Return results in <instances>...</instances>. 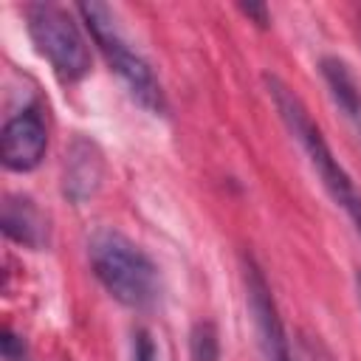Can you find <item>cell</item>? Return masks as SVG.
<instances>
[{
  "mask_svg": "<svg viewBox=\"0 0 361 361\" xmlns=\"http://www.w3.org/2000/svg\"><path fill=\"white\" fill-rule=\"evenodd\" d=\"M0 226L8 240L17 245H25L31 251H39L51 240V226L45 212L25 195H6L0 209Z\"/></svg>",
  "mask_w": 361,
  "mask_h": 361,
  "instance_id": "52a82bcc",
  "label": "cell"
},
{
  "mask_svg": "<svg viewBox=\"0 0 361 361\" xmlns=\"http://www.w3.org/2000/svg\"><path fill=\"white\" fill-rule=\"evenodd\" d=\"M133 361H161L158 358V350H155V344H152V338H149L147 330H138L133 336Z\"/></svg>",
  "mask_w": 361,
  "mask_h": 361,
  "instance_id": "7c38bea8",
  "label": "cell"
},
{
  "mask_svg": "<svg viewBox=\"0 0 361 361\" xmlns=\"http://www.w3.org/2000/svg\"><path fill=\"white\" fill-rule=\"evenodd\" d=\"M48 149V130L42 116L34 107L20 110L3 124L0 133V158L11 172H31L42 164Z\"/></svg>",
  "mask_w": 361,
  "mask_h": 361,
  "instance_id": "8992f818",
  "label": "cell"
},
{
  "mask_svg": "<svg viewBox=\"0 0 361 361\" xmlns=\"http://www.w3.org/2000/svg\"><path fill=\"white\" fill-rule=\"evenodd\" d=\"M243 285H245V302L248 313L257 330V347L262 361H293L290 338L282 327L271 285L262 274V268L254 262V257L243 254Z\"/></svg>",
  "mask_w": 361,
  "mask_h": 361,
  "instance_id": "5b68a950",
  "label": "cell"
},
{
  "mask_svg": "<svg viewBox=\"0 0 361 361\" xmlns=\"http://www.w3.org/2000/svg\"><path fill=\"white\" fill-rule=\"evenodd\" d=\"M240 11L245 14V17H251L259 28H268V23H271V11L265 8V6H257V3H248V6H240Z\"/></svg>",
  "mask_w": 361,
  "mask_h": 361,
  "instance_id": "5bb4252c",
  "label": "cell"
},
{
  "mask_svg": "<svg viewBox=\"0 0 361 361\" xmlns=\"http://www.w3.org/2000/svg\"><path fill=\"white\" fill-rule=\"evenodd\" d=\"M189 355L192 361H220V338L212 322H197L189 333Z\"/></svg>",
  "mask_w": 361,
  "mask_h": 361,
  "instance_id": "30bf717a",
  "label": "cell"
},
{
  "mask_svg": "<svg viewBox=\"0 0 361 361\" xmlns=\"http://www.w3.org/2000/svg\"><path fill=\"white\" fill-rule=\"evenodd\" d=\"M102 169L104 164L96 144L87 138H73V144L65 152V175H62L65 195L76 203L87 200L102 183Z\"/></svg>",
  "mask_w": 361,
  "mask_h": 361,
  "instance_id": "ba28073f",
  "label": "cell"
},
{
  "mask_svg": "<svg viewBox=\"0 0 361 361\" xmlns=\"http://www.w3.org/2000/svg\"><path fill=\"white\" fill-rule=\"evenodd\" d=\"M293 361H336V358H333L330 347L316 333L299 330L296 344H293Z\"/></svg>",
  "mask_w": 361,
  "mask_h": 361,
  "instance_id": "8fae6325",
  "label": "cell"
},
{
  "mask_svg": "<svg viewBox=\"0 0 361 361\" xmlns=\"http://www.w3.org/2000/svg\"><path fill=\"white\" fill-rule=\"evenodd\" d=\"M0 350H3V358H6V361H25V344H23V338H17L11 330H3Z\"/></svg>",
  "mask_w": 361,
  "mask_h": 361,
  "instance_id": "4fadbf2b",
  "label": "cell"
},
{
  "mask_svg": "<svg viewBox=\"0 0 361 361\" xmlns=\"http://www.w3.org/2000/svg\"><path fill=\"white\" fill-rule=\"evenodd\" d=\"M76 11H79L82 23L87 25L93 42L99 45L102 56L107 59L110 71L118 76V82L130 93V99L135 104H141L144 110H149L152 116H164L166 113L164 87H161L158 76L152 73L149 62L127 45V39L121 37V31L116 25L113 11L104 3H79Z\"/></svg>",
  "mask_w": 361,
  "mask_h": 361,
  "instance_id": "3957f363",
  "label": "cell"
},
{
  "mask_svg": "<svg viewBox=\"0 0 361 361\" xmlns=\"http://www.w3.org/2000/svg\"><path fill=\"white\" fill-rule=\"evenodd\" d=\"M25 28L42 59L54 68L62 82H76L90 71L87 42L73 23V17L54 3L25 6Z\"/></svg>",
  "mask_w": 361,
  "mask_h": 361,
  "instance_id": "277c9868",
  "label": "cell"
},
{
  "mask_svg": "<svg viewBox=\"0 0 361 361\" xmlns=\"http://www.w3.org/2000/svg\"><path fill=\"white\" fill-rule=\"evenodd\" d=\"M87 259L102 288L130 310H149L161 299V274L147 251L116 228H99L87 243Z\"/></svg>",
  "mask_w": 361,
  "mask_h": 361,
  "instance_id": "7a4b0ae2",
  "label": "cell"
},
{
  "mask_svg": "<svg viewBox=\"0 0 361 361\" xmlns=\"http://www.w3.org/2000/svg\"><path fill=\"white\" fill-rule=\"evenodd\" d=\"M262 82H265V90H268V96H271V102H274L282 124L296 138V144L305 149L310 166L322 178V186L327 189V195L333 197V203L344 209V214L350 217L355 234L361 237V192L353 183V178L347 175V169L338 164V158L333 155L330 144L324 141V133L310 118L305 102L290 90V85H285L279 76H271V73H265Z\"/></svg>",
  "mask_w": 361,
  "mask_h": 361,
  "instance_id": "6da1fadb",
  "label": "cell"
},
{
  "mask_svg": "<svg viewBox=\"0 0 361 361\" xmlns=\"http://www.w3.org/2000/svg\"><path fill=\"white\" fill-rule=\"evenodd\" d=\"M322 76L330 87V96L333 102L353 118H361V93H358V85H355V76L350 73L347 62L338 59V56H324L322 59Z\"/></svg>",
  "mask_w": 361,
  "mask_h": 361,
  "instance_id": "9c48e42d",
  "label": "cell"
}]
</instances>
